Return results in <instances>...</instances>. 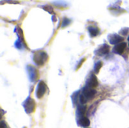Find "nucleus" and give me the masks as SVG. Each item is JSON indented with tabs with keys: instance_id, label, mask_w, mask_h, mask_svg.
<instances>
[{
	"instance_id": "nucleus-4",
	"label": "nucleus",
	"mask_w": 129,
	"mask_h": 128,
	"mask_svg": "<svg viewBox=\"0 0 129 128\" xmlns=\"http://www.w3.org/2000/svg\"><path fill=\"white\" fill-rule=\"evenodd\" d=\"M47 91V85L45 84V83L42 81H39L37 88H36V96L38 99H42L45 94L46 93Z\"/></svg>"
},
{
	"instance_id": "nucleus-11",
	"label": "nucleus",
	"mask_w": 129,
	"mask_h": 128,
	"mask_svg": "<svg viewBox=\"0 0 129 128\" xmlns=\"http://www.w3.org/2000/svg\"><path fill=\"white\" fill-rule=\"evenodd\" d=\"M78 124L82 126V127H88L90 125V121L89 119L87 118V117H82L81 118L79 119V121H78Z\"/></svg>"
},
{
	"instance_id": "nucleus-6",
	"label": "nucleus",
	"mask_w": 129,
	"mask_h": 128,
	"mask_svg": "<svg viewBox=\"0 0 129 128\" xmlns=\"http://www.w3.org/2000/svg\"><path fill=\"white\" fill-rule=\"evenodd\" d=\"M86 85L91 88H95L98 86V81L96 77V75L94 73H91V75L89 76L88 79L87 80Z\"/></svg>"
},
{
	"instance_id": "nucleus-7",
	"label": "nucleus",
	"mask_w": 129,
	"mask_h": 128,
	"mask_svg": "<svg viewBox=\"0 0 129 128\" xmlns=\"http://www.w3.org/2000/svg\"><path fill=\"white\" fill-rule=\"evenodd\" d=\"M108 38H109L110 43L111 45H116L119 43H122V41L124 40L123 37H122L121 35H117V34H112Z\"/></svg>"
},
{
	"instance_id": "nucleus-13",
	"label": "nucleus",
	"mask_w": 129,
	"mask_h": 128,
	"mask_svg": "<svg viewBox=\"0 0 129 128\" xmlns=\"http://www.w3.org/2000/svg\"><path fill=\"white\" fill-rule=\"evenodd\" d=\"M102 66H103V63H102L101 61H98V63H96L95 65H94V72L98 74V73L99 72L100 69H101Z\"/></svg>"
},
{
	"instance_id": "nucleus-12",
	"label": "nucleus",
	"mask_w": 129,
	"mask_h": 128,
	"mask_svg": "<svg viewBox=\"0 0 129 128\" xmlns=\"http://www.w3.org/2000/svg\"><path fill=\"white\" fill-rule=\"evenodd\" d=\"M88 31H89V33L90 35L92 36V37H95L98 35L100 30L98 27H93V26H89L88 27Z\"/></svg>"
},
{
	"instance_id": "nucleus-20",
	"label": "nucleus",
	"mask_w": 129,
	"mask_h": 128,
	"mask_svg": "<svg viewBox=\"0 0 129 128\" xmlns=\"http://www.w3.org/2000/svg\"><path fill=\"white\" fill-rule=\"evenodd\" d=\"M0 125H1V128H6V125H5V121H1V124H0Z\"/></svg>"
},
{
	"instance_id": "nucleus-10",
	"label": "nucleus",
	"mask_w": 129,
	"mask_h": 128,
	"mask_svg": "<svg viewBox=\"0 0 129 128\" xmlns=\"http://www.w3.org/2000/svg\"><path fill=\"white\" fill-rule=\"evenodd\" d=\"M86 109H87V107L85 106H83V105L78 106L77 111H76V115L79 118V119L84 117V115L86 112Z\"/></svg>"
},
{
	"instance_id": "nucleus-18",
	"label": "nucleus",
	"mask_w": 129,
	"mask_h": 128,
	"mask_svg": "<svg viewBox=\"0 0 129 128\" xmlns=\"http://www.w3.org/2000/svg\"><path fill=\"white\" fill-rule=\"evenodd\" d=\"M128 32V29H127V28H125V29H123L120 30V33H121V34H122V35H127Z\"/></svg>"
},
{
	"instance_id": "nucleus-5",
	"label": "nucleus",
	"mask_w": 129,
	"mask_h": 128,
	"mask_svg": "<svg viewBox=\"0 0 129 128\" xmlns=\"http://www.w3.org/2000/svg\"><path fill=\"white\" fill-rule=\"evenodd\" d=\"M27 71L29 73L30 81L33 82L36 81L39 78V72H38L37 69L35 67H33V66H27Z\"/></svg>"
},
{
	"instance_id": "nucleus-8",
	"label": "nucleus",
	"mask_w": 129,
	"mask_h": 128,
	"mask_svg": "<svg viewBox=\"0 0 129 128\" xmlns=\"http://www.w3.org/2000/svg\"><path fill=\"white\" fill-rule=\"evenodd\" d=\"M109 52H110V46L107 44H104L95 51V54H97L98 56H104Z\"/></svg>"
},
{
	"instance_id": "nucleus-16",
	"label": "nucleus",
	"mask_w": 129,
	"mask_h": 128,
	"mask_svg": "<svg viewBox=\"0 0 129 128\" xmlns=\"http://www.w3.org/2000/svg\"><path fill=\"white\" fill-rule=\"evenodd\" d=\"M79 102H80V103H81V105H84V104H85L87 102H88V100H86V98L83 96V95H80L79 96Z\"/></svg>"
},
{
	"instance_id": "nucleus-15",
	"label": "nucleus",
	"mask_w": 129,
	"mask_h": 128,
	"mask_svg": "<svg viewBox=\"0 0 129 128\" xmlns=\"http://www.w3.org/2000/svg\"><path fill=\"white\" fill-rule=\"evenodd\" d=\"M42 8H43V9H44L45 11H47V12H48V13H50V14H53V13H54V9H53V8H52L51 6L48 5H46L43 6Z\"/></svg>"
},
{
	"instance_id": "nucleus-9",
	"label": "nucleus",
	"mask_w": 129,
	"mask_h": 128,
	"mask_svg": "<svg viewBox=\"0 0 129 128\" xmlns=\"http://www.w3.org/2000/svg\"><path fill=\"white\" fill-rule=\"evenodd\" d=\"M127 44L125 42H122L119 43L116 45L114 46L113 48V52L117 54H122L123 52L125 51V48H126Z\"/></svg>"
},
{
	"instance_id": "nucleus-17",
	"label": "nucleus",
	"mask_w": 129,
	"mask_h": 128,
	"mask_svg": "<svg viewBox=\"0 0 129 128\" xmlns=\"http://www.w3.org/2000/svg\"><path fill=\"white\" fill-rule=\"evenodd\" d=\"M70 20H69L68 18H64L63 19V25H62V26L63 27H65L66 26H68L70 23Z\"/></svg>"
},
{
	"instance_id": "nucleus-1",
	"label": "nucleus",
	"mask_w": 129,
	"mask_h": 128,
	"mask_svg": "<svg viewBox=\"0 0 129 128\" xmlns=\"http://www.w3.org/2000/svg\"><path fill=\"white\" fill-rule=\"evenodd\" d=\"M48 59V56L45 51H36L33 55V60L38 66H43Z\"/></svg>"
},
{
	"instance_id": "nucleus-2",
	"label": "nucleus",
	"mask_w": 129,
	"mask_h": 128,
	"mask_svg": "<svg viewBox=\"0 0 129 128\" xmlns=\"http://www.w3.org/2000/svg\"><path fill=\"white\" fill-rule=\"evenodd\" d=\"M23 108L27 114L33 113L36 109V103L31 97H28L23 103Z\"/></svg>"
},
{
	"instance_id": "nucleus-19",
	"label": "nucleus",
	"mask_w": 129,
	"mask_h": 128,
	"mask_svg": "<svg viewBox=\"0 0 129 128\" xmlns=\"http://www.w3.org/2000/svg\"><path fill=\"white\" fill-rule=\"evenodd\" d=\"M85 60V58H82L81 60H80V62H79V63H78V66H77V67H76V69H78L81 66H82V64L83 63V62Z\"/></svg>"
},
{
	"instance_id": "nucleus-21",
	"label": "nucleus",
	"mask_w": 129,
	"mask_h": 128,
	"mask_svg": "<svg viewBox=\"0 0 129 128\" xmlns=\"http://www.w3.org/2000/svg\"><path fill=\"white\" fill-rule=\"evenodd\" d=\"M128 41H129V36H128Z\"/></svg>"
},
{
	"instance_id": "nucleus-14",
	"label": "nucleus",
	"mask_w": 129,
	"mask_h": 128,
	"mask_svg": "<svg viewBox=\"0 0 129 128\" xmlns=\"http://www.w3.org/2000/svg\"><path fill=\"white\" fill-rule=\"evenodd\" d=\"M79 91H76L75 92L73 95H72V100H73V104L76 105V103H77V100H79Z\"/></svg>"
},
{
	"instance_id": "nucleus-3",
	"label": "nucleus",
	"mask_w": 129,
	"mask_h": 128,
	"mask_svg": "<svg viewBox=\"0 0 129 128\" xmlns=\"http://www.w3.org/2000/svg\"><path fill=\"white\" fill-rule=\"evenodd\" d=\"M96 93H97V92H96V91H95L94 88H90V87L85 85V86L83 88V89H82V95H83V96L86 98V100L88 101V100H92V99L94 97Z\"/></svg>"
},
{
	"instance_id": "nucleus-22",
	"label": "nucleus",
	"mask_w": 129,
	"mask_h": 128,
	"mask_svg": "<svg viewBox=\"0 0 129 128\" xmlns=\"http://www.w3.org/2000/svg\"><path fill=\"white\" fill-rule=\"evenodd\" d=\"M23 128H26V127H23Z\"/></svg>"
}]
</instances>
